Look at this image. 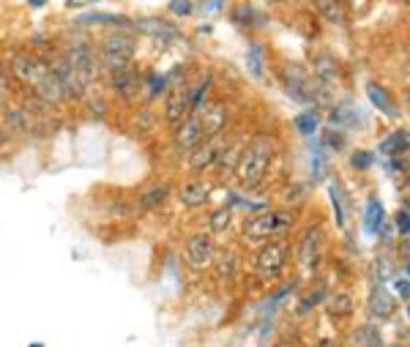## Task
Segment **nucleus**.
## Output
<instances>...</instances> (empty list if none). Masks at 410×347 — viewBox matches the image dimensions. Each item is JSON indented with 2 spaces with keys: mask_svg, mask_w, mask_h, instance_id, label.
<instances>
[{
  "mask_svg": "<svg viewBox=\"0 0 410 347\" xmlns=\"http://www.w3.org/2000/svg\"><path fill=\"white\" fill-rule=\"evenodd\" d=\"M284 88H287V94L293 96L295 101H301V104H325V88H320L315 80L309 77V71L304 68V66L298 64H290L284 66Z\"/></svg>",
  "mask_w": 410,
  "mask_h": 347,
  "instance_id": "obj_5",
  "label": "nucleus"
},
{
  "mask_svg": "<svg viewBox=\"0 0 410 347\" xmlns=\"http://www.w3.org/2000/svg\"><path fill=\"white\" fill-rule=\"evenodd\" d=\"M312 80H315L320 88H334V85H339V80H342V68L337 64V58H331V55H315L312 58Z\"/></svg>",
  "mask_w": 410,
  "mask_h": 347,
  "instance_id": "obj_13",
  "label": "nucleus"
},
{
  "mask_svg": "<svg viewBox=\"0 0 410 347\" xmlns=\"http://www.w3.org/2000/svg\"><path fill=\"white\" fill-rule=\"evenodd\" d=\"M134 28L140 33H145V36H151V38H159V41H175L181 33H178V28L175 25H170L167 20H134L131 22Z\"/></svg>",
  "mask_w": 410,
  "mask_h": 347,
  "instance_id": "obj_16",
  "label": "nucleus"
},
{
  "mask_svg": "<svg viewBox=\"0 0 410 347\" xmlns=\"http://www.w3.org/2000/svg\"><path fill=\"white\" fill-rule=\"evenodd\" d=\"M353 167L369 170V167H372V154H369V151H356V154H353Z\"/></svg>",
  "mask_w": 410,
  "mask_h": 347,
  "instance_id": "obj_37",
  "label": "nucleus"
},
{
  "mask_svg": "<svg viewBox=\"0 0 410 347\" xmlns=\"http://www.w3.org/2000/svg\"><path fill=\"white\" fill-rule=\"evenodd\" d=\"M11 85H14V74H11V68L0 61V96H6L11 91Z\"/></svg>",
  "mask_w": 410,
  "mask_h": 347,
  "instance_id": "obj_33",
  "label": "nucleus"
},
{
  "mask_svg": "<svg viewBox=\"0 0 410 347\" xmlns=\"http://www.w3.org/2000/svg\"><path fill=\"white\" fill-rule=\"evenodd\" d=\"M358 337H364L367 339V347H378L380 345V331L375 325H364L361 331H358Z\"/></svg>",
  "mask_w": 410,
  "mask_h": 347,
  "instance_id": "obj_35",
  "label": "nucleus"
},
{
  "mask_svg": "<svg viewBox=\"0 0 410 347\" xmlns=\"http://www.w3.org/2000/svg\"><path fill=\"white\" fill-rule=\"evenodd\" d=\"M191 115V107H189V88L186 85H181L175 96L167 101V110H164V118H167V124L170 126H178V124H184L186 118Z\"/></svg>",
  "mask_w": 410,
  "mask_h": 347,
  "instance_id": "obj_15",
  "label": "nucleus"
},
{
  "mask_svg": "<svg viewBox=\"0 0 410 347\" xmlns=\"http://www.w3.org/2000/svg\"><path fill=\"white\" fill-rule=\"evenodd\" d=\"M0 110H3V96H0Z\"/></svg>",
  "mask_w": 410,
  "mask_h": 347,
  "instance_id": "obj_42",
  "label": "nucleus"
},
{
  "mask_svg": "<svg viewBox=\"0 0 410 347\" xmlns=\"http://www.w3.org/2000/svg\"><path fill=\"white\" fill-rule=\"evenodd\" d=\"M295 260L304 268V274H312L317 265H320V260H323V232H320V227L304 232V238L298 241Z\"/></svg>",
  "mask_w": 410,
  "mask_h": 347,
  "instance_id": "obj_10",
  "label": "nucleus"
},
{
  "mask_svg": "<svg viewBox=\"0 0 410 347\" xmlns=\"http://www.w3.org/2000/svg\"><path fill=\"white\" fill-rule=\"evenodd\" d=\"M397 230H400V235L402 238H408V232H410V224H408V208H402L400 214H397Z\"/></svg>",
  "mask_w": 410,
  "mask_h": 347,
  "instance_id": "obj_38",
  "label": "nucleus"
},
{
  "mask_svg": "<svg viewBox=\"0 0 410 347\" xmlns=\"http://www.w3.org/2000/svg\"><path fill=\"white\" fill-rule=\"evenodd\" d=\"M394 290H397V295H400L402 301H408V298H410V290H408V274H405V271L394 276Z\"/></svg>",
  "mask_w": 410,
  "mask_h": 347,
  "instance_id": "obj_34",
  "label": "nucleus"
},
{
  "mask_svg": "<svg viewBox=\"0 0 410 347\" xmlns=\"http://www.w3.org/2000/svg\"><path fill=\"white\" fill-rule=\"evenodd\" d=\"M405 151H408V131L405 128H400V131H394L383 145H380V154L388 158H400L405 156Z\"/></svg>",
  "mask_w": 410,
  "mask_h": 347,
  "instance_id": "obj_23",
  "label": "nucleus"
},
{
  "mask_svg": "<svg viewBox=\"0 0 410 347\" xmlns=\"http://www.w3.org/2000/svg\"><path fill=\"white\" fill-rule=\"evenodd\" d=\"M200 126H203V140L211 137H221L227 131V121H230V107L224 101H211L208 107H203L197 112Z\"/></svg>",
  "mask_w": 410,
  "mask_h": 347,
  "instance_id": "obj_9",
  "label": "nucleus"
},
{
  "mask_svg": "<svg viewBox=\"0 0 410 347\" xmlns=\"http://www.w3.org/2000/svg\"><path fill=\"white\" fill-rule=\"evenodd\" d=\"M328 189H331V205H334V216H337V224H339V227H345L347 216H345V202H342V189H339V184H337V181H334Z\"/></svg>",
  "mask_w": 410,
  "mask_h": 347,
  "instance_id": "obj_27",
  "label": "nucleus"
},
{
  "mask_svg": "<svg viewBox=\"0 0 410 347\" xmlns=\"http://www.w3.org/2000/svg\"><path fill=\"white\" fill-rule=\"evenodd\" d=\"M383 216H386V211H383L380 200L369 197V200H367V208H364V227H367V232H369V235H378L380 232V227H383Z\"/></svg>",
  "mask_w": 410,
  "mask_h": 347,
  "instance_id": "obj_22",
  "label": "nucleus"
},
{
  "mask_svg": "<svg viewBox=\"0 0 410 347\" xmlns=\"http://www.w3.org/2000/svg\"><path fill=\"white\" fill-rule=\"evenodd\" d=\"M315 11L331 25H345L347 22V6L342 0H312Z\"/></svg>",
  "mask_w": 410,
  "mask_h": 347,
  "instance_id": "obj_17",
  "label": "nucleus"
},
{
  "mask_svg": "<svg viewBox=\"0 0 410 347\" xmlns=\"http://www.w3.org/2000/svg\"><path fill=\"white\" fill-rule=\"evenodd\" d=\"M221 145H224V134L221 137H211V140H203L194 151H189V170L194 175L211 170L217 164V156H219Z\"/></svg>",
  "mask_w": 410,
  "mask_h": 347,
  "instance_id": "obj_11",
  "label": "nucleus"
},
{
  "mask_svg": "<svg viewBox=\"0 0 410 347\" xmlns=\"http://www.w3.org/2000/svg\"><path fill=\"white\" fill-rule=\"evenodd\" d=\"M6 140H8V131H3V128H0V145H3Z\"/></svg>",
  "mask_w": 410,
  "mask_h": 347,
  "instance_id": "obj_41",
  "label": "nucleus"
},
{
  "mask_svg": "<svg viewBox=\"0 0 410 347\" xmlns=\"http://www.w3.org/2000/svg\"><path fill=\"white\" fill-rule=\"evenodd\" d=\"M235 265H238L235 254H221L219 263H217V274H219V279H230L233 271H235Z\"/></svg>",
  "mask_w": 410,
  "mask_h": 347,
  "instance_id": "obj_31",
  "label": "nucleus"
},
{
  "mask_svg": "<svg viewBox=\"0 0 410 347\" xmlns=\"http://www.w3.org/2000/svg\"><path fill=\"white\" fill-rule=\"evenodd\" d=\"M31 347H41V345H38V342H33V345Z\"/></svg>",
  "mask_w": 410,
  "mask_h": 347,
  "instance_id": "obj_43",
  "label": "nucleus"
},
{
  "mask_svg": "<svg viewBox=\"0 0 410 347\" xmlns=\"http://www.w3.org/2000/svg\"><path fill=\"white\" fill-rule=\"evenodd\" d=\"M323 295H325L323 290H317V293H312V295H307V298H304V309H312V307H317L315 301H320Z\"/></svg>",
  "mask_w": 410,
  "mask_h": 347,
  "instance_id": "obj_39",
  "label": "nucleus"
},
{
  "mask_svg": "<svg viewBox=\"0 0 410 347\" xmlns=\"http://www.w3.org/2000/svg\"><path fill=\"white\" fill-rule=\"evenodd\" d=\"M167 194H170V189H167L164 184H161V186H151V189L140 197V208H142V211H154L156 205H161V202L167 200Z\"/></svg>",
  "mask_w": 410,
  "mask_h": 347,
  "instance_id": "obj_24",
  "label": "nucleus"
},
{
  "mask_svg": "<svg viewBox=\"0 0 410 347\" xmlns=\"http://www.w3.org/2000/svg\"><path fill=\"white\" fill-rule=\"evenodd\" d=\"M200 142H203V126H200V118L191 112L184 124L175 126V148L181 154H189Z\"/></svg>",
  "mask_w": 410,
  "mask_h": 347,
  "instance_id": "obj_14",
  "label": "nucleus"
},
{
  "mask_svg": "<svg viewBox=\"0 0 410 347\" xmlns=\"http://www.w3.org/2000/svg\"><path fill=\"white\" fill-rule=\"evenodd\" d=\"M134 55H137V41L131 36H126V33H112L98 47V64L104 66L110 74L121 71V68H129L131 61H134Z\"/></svg>",
  "mask_w": 410,
  "mask_h": 347,
  "instance_id": "obj_4",
  "label": "nucleus"
},
{
  "mask_svg": "<svg viewBox=\"0 0 410 347\" xmlns=\"http://www.w3.org/2000/svg\"><path fill=\"white\" fill-rule=\"evenodd\" d=\"M287 260H290V244L284 238L265 241L254 254V271H257V276L263 282H274L284 274Z\"/></svg>",
  "mask_w": 410,
  "mask_h": 347,
  "instance_id": "obj_3",
  "label": "nucleus"
},
{
  "mask_svg": "<svg viewBox=\"0 0 410 347\" xmlns=\"http://www.w3.org/2000/svg\"><path fill=\"white\" fill-rule=\"evenodd\" d=\"M82 22L85 25H121V28L131 25L126 17H115V14H88L82 17Z\"/></svg>",
  "mask_w": 410,
  "mask_h": 347,
  "instance_id": "obj_26",
  "label": "nucleus"
},
{
  "mask_svg": "<svg viewBox=\"0 0 410 347\" xmlns=\"http://www.w3.org/2000/svg\"><path fill=\"white\" fill-rule=\"evenodd\" d=\"M241 148H244V140H233L221 145L219 156H217V167H219V175H230L235 172V164H238V156H241Z\"/></svg>",
  "mask_w": 410,
  "mask_h": 347,
  "instance_id": "obj_18",
  "label": "nucleus"
},
{
  "mask_svg": "<svg viewBox=\"0 0 410 347\" xmlns=\"http://www.w3.org/2000/svg\"><path fill=\"white\" fill-rule=\"evenodd\" d=\"M230 221H233V208H219V211H214L211 214V232H224L227 227H230Z\"/></svg>",
  "mask_w": 410,
  "mask_h": 347,
  "instance_id": "obj_29",
  "label": "nucleus"
},
{
  "mask_svg": "<svg viewBox=\"0 0 410 347\" xmlns=\"http://www.w3.org/2000/svg\"><path fill=\"white\" fill-rule=\"evenodd\" d=\"M66 64L74 68V74L80 77V85L82 91L88 94L91 85L96 82V68H98V58L94 55V47L82 38L77 41H68V50H66Z\"/></svg>",
  "mask_w": 410,
  "mask_h": 347,
  "instance_id": "obj_6",
  "label": "nucleus"
},
{
  "mask_svg": "<svg viewBox=\"0 0 410 347\" xmlns=\"http://www.w3.org/2000/svg\"><path fill=\"white\" fill-rule=\"evenodd\" d=\"M290 224H293V214L263 208V211H254L252 216L247 219V224H244V238L254 241V244L257 241H271V238L282 235Z\"/></svg>",
  "mask_w": 410,
  "mask_h": 347,
  "instance_id": "obj_2",
  "label": "nucleus"
},
{
  "mask_svg": "<svg viewBox=\"0 0 410 347\" xmlns=\"http://www.w3.org/2000/svg\"><path fill=\"white\" fill-rule=\"evenodd\" d=\"M367 96H369V101L378 107L383 115H388V118H397L400 112H397V107H394V98L386 94V88L383 85H367Z\"/></svg>",
  "mask_w": 410,
  "mask_h": 347,
  "instance_id": "obj_20",
  "label": "nucleus"
},
{
  "mask_svg": "<svg viewBox=\"0 0 410 347\" xmlns=\"http://www.w3.org/2000/svg\"><path fill=\"white\" fill-rule=\"evenodd\" d=\"M145 85H148V94L159 96L161 91H164V85H167V77H164V74H156V71H151L148 80H145Z\"/></svg>",
  "mask_w": 410,
  "mask_h": 347,
  "instance_id": "obj_32",
  "label": "nucleus"
},
{
  "mask_svg": "<svg viewBox=\"0 0 410 347\" xmlns=\"http://www.w3.org/2000/svg\"><path fill=\"white\" fill-rule=\"evenodd\" d=\"M8 68H11L14 80L22 82V85H31V91L52 71V66L47 64L44 58L33 55V52H20V55H14V61L8 64Z\"/></svg>",
  "mask_w": 410,
  "mask_h": 347,
  "instance_id": "obj_7",
  "label": "nucleus"
},
{
  "mask_svg": "<svg viewBox=\"0 0 410 347\" xmlns=\"http://www.w3.org/2000/svg\"><path fill=\"white\" fill-rule=\"evenodd\" d=\"M247 66L254 77H263V47L260 44H249V52H247Z\"/></svg>",
  "mask_w": 410,
  "mask_h": 347,
  "instance_id": "obj_30",
  "label": "nucleus"
},
{
  "mask_svg": "<svg viewBox=\"0 0 410 347\" xmlns=\"http://www.w3.org/2000/svg\"><path fill=\"white\" fill-rule=\"evenodd\" d=\"M191 8H194L191 0H173V3H170V11H173L175 17H189Z\"/></svg>",
  "mask_w": 410,
  "mask_h": 347,
  "instance_id": "obj_36",
  "label": "nucleus"
},
{
  "mask_svg": "<svg viewBox=\"0 0 410 347\" xmlns=\"http://www.w3.org/2000/svg\"><path fill=\"white\" fill-rule=\"evenodd\" d=\"M369 309H372V315L378 317V320H386V317L394 315V309H397V304H394V298L378 287L375 293H372V298H369Z\"/></svg>",
  "mask_w": 410,
  "mask_h": 347,
  "instance_id": "obj_21",
  "label": "nucleus"
},
{
  "mask_svg": "<svg viewBox=\"0 0 410 347\" xmlns=\"http://www.w3.org/2000/svg\"><path fill=\"white\" fill-rule=\"evenodd\" d=\"M277 156V142L271 134H254L249 142H244L241 148V156L235 164V178L244 189H257L268 172H271V164Z\"/></svg>",
  "mask_w": 410,
  "mask_h": 347,
  "instance_id": "obj_1",
  "label": "nucleus"
},
{
  "mask_svg": "<svg viewBox=\"0 0 410 347\" xmlns=\"http://www.w3.org/2000/svg\"><path fill=\"white\" fill-rule=\"evenodd\" d=\"M214 238L208 232H194L186 238V265L191 271H205L208 265H214Z\"/></svg>",
  "mask_w": 410,
  "mask_h": 347,
  "instance_id": "obj_8",
  "label": "nucleus"
},
{
  "mask_svg": "<svg viewBox=\"0 0 410 347\" xmlns=\"http://www.w3.org/2000/svg\"><path fill=\"white\" fill-rule=\"evenodd\" d=\"M328 312L334 317H347L353 312V304H350V295L347 293H339V295H334L331 301H328Z\"/></svg>",
  "mask_w": 410,
  "mask_h": 347,
  "instance_id": "obj_28",
  "label": "nucleus"
},
{
  "mask_svg": "<svg viewBox=\"0 0 410 347\" xmlns=\"http://www.w3.org/2000/svg\"><path fill=\"white\" fill-rule=\"evenodd\" d=\"M110 88H112V94L121 96L124 101H131L134 96L140 94L142 80H140L137 68L129 66V68H121V71H112V74H110Z\"/></svg>",
  "mask_w": 410,
  "mask_h": 347,
  "instance_id": "obj_12",
  "label": "nucleus"
},
{
  "mask_svg": "<svg viewBox=\"0 0 410 347\" xmlns=\"http://www.w3.org/2000/svg\"><path fill=\"white\" fill-rule=\"evenodd\" d=\"M293 126L298 128V134H304V137H312L320 126V121H317V115L312 110H307V112H301V115H295L293 118Z\"/></svg>",
  "mask_w": 410,
  "mask_h": 347,
  "instance_id": "obj_25",
  "label": "nucleus"
},
{
  "mask_svg": "<svg viewBox=\"0 0 410 347\" xmlns=\"http://www.w3.org/2000/svg\"><path fill=\"white\" fill-rule=\"evenodd\" d=\"M91 3H98V0H66V6H71V8H82V6H91Z\"/></svg>",
  "mask_w": 410,
  "mask_h": 347,
  "instance_id": "obj_40",
  "label": "nucleus"
},
{
  "mask_svg": "<svg viewBox=\"0 0 410 347\" xmlns=\"http://www.w3.org/2000/svg\"><path fill=\"white\" fill-rule=\"evenodd\" d=\"M208 184H203V181H189V184H184L181 186V202L186 205V208H200V205H205L208 202Z\"/></svg>",
  "mask_w": 410,
  "mask_h": 347,
  "instance_id": "obj_19",
  "label": "nucleus"
}]
</instances>
